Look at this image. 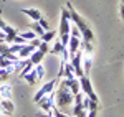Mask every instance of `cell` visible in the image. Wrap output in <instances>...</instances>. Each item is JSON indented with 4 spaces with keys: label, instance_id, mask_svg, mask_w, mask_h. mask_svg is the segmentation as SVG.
<instances>
[{
    "label": "cell",
    "instance_id": "obj_1",
    "mask_svg": "<svg viewBox=\"0 0 124 117\" xmlns=\"http://www.w3.org/2000/svg\"><path fill=\"white\" fill-rule=\"evenodd\" d=\"M73 102H75V94L71 92L66 79L63 78L61 83H58L56 88H55V106H56L61 112H65L66 116H71Z\"/></svg>",
    "mask_w": 124,
    "mask_h": 117
},
{
    "label": "cell",
    "instance_id": "obj_2",
    "mask_svg": "<svg viewBox=\"0 0 124 117\" xmlns=\"http://www.w3.org/2000/svg\"><path fill=\"white\" fill-rule=\"evenodd\" d=\"M66 8L70 12V18H71V23L73 25H76L79 31H81V35H83V40H88V41H93L94 40V35H93V30L89 28V25L86 23V20L78 13L76 10L73 8V5L71 3H66Z\"/></svg>",
    "mask_w": 124,
    "mask_h": 117
},
{
    "label": "cell",
    "instance_id": "obj_3",
    "mask_svg": "<svg viewBox=\"0 0 124 117\" xmlns=\"http://www.w3.org/2000/svg\"><path fill=\"white\" fill-rule=\"evenodd\" d=\"M70 64H71V68L75 71L76 78H81L85 74V71H83V51L81 49H78L76 53L70 55Z\"/></svg>",
    "mask_w": 124,
    "mask_h": 117
},
{
    "label": "cell",
    "instance_id": "obj_4",
    "mask_svg": "<svg viewBox=\"0 0 124 117\" xmlns=\"http://www.w3.org/2000/svg\"><path fill=\"white\" fill-rule=\"evenodd\" d=\"M79 88H81V92H83L85 96H88L89 99L99 102V99H98V96H96L94 89H93V86H91V81H89V78H88V74H83V76L79 78Z\"/></svg>",
    "mask_w": 124,
    "mask_h": 117
},
{
    "label": "cell",
    "instance_id": "obj_5",
    "mask_svg": "<svg viewBox=\"0 0 124 117\" xmlns=\"http://www.w3.org/2000/svg\"><path fill=\"white\" fill-rule=\"evenodd\" d=\"M46 53H48V43L46 41H41L38 48L30 55V58H28L30 63H31V64H38V63H41V59H43V56H45Z\"/></svg>",
    "mask_w": 124,
    "mask_h": 117
},
{
    "label": "cell",
    "instance_id": "obj_6",
    "mask_svg": "<svg viewBox=\"0 0 124 117\" xmlns=\"http://www.w3.org/2000/svg\"><path fill=\"white\" fill-rule=\"evenodd\" d=\"M56 84H58V79L48 81L46 84H45V86H43V88H41L38 92H37V94L33 96V102L37 104V102H38V101L43 97V96H46V94H50V92H53V91H55V88H56Z\"/></svg>",
    "mask_w": 124,
    "mask_h": 117
},
{
    "label": "cell",
    "instance_id": "obj_7",
    "mask_svg": "<svg viewBox=\"0 0 124 117\" xmlns=\"http://www.w3.org/2000/svg\"><path fill=\"white\" fill-rule=\"evenodd\" d=\"M37 104L40 106L41 112H50L51 107L55 106V91H53V92H50V94H46V96H43Z\"/></svg>",
    "mask_w": 124,
    "mask_h": 117
},
{
    "label": "cell",
    "instance_id": "obj_8",
    "mask_svg": "<svg viewBox=\"0 0 124 117\" xmlns=\"http://www.w3.org/2000/svg\"><path fill=\"white\" fill-rule=\"evenodd\" d=\"M71 18H70V12L68 8H63L61 10V21H60V35L63 33H70L71 30Z\"/></svg>",
    "mask_w": 124,
    "mask_h": 117
},
{
    "label": "cell",
    "instance_id": "obj_9",
    "mask_svg": "<svg viewBox=\"0 0 124 117\" xmlns=\"http://www.w3.org/2000/svg\"><path fill=\"white\" fill-rule=\"evenodd\" d=\"M0 110L5 114V116H12L13 110H15V106L10 99H0Z\"/></svg>",
    "mask_w": 124,
    "mask_h": 117
},
{
    "label": "cell",
    "instance_id": "obj_10",
    "mask_svg": "<svg viewBox=\"0 0 124 117\" xmlns=\"http://www.w3.org/2000/svg\"><path fill=\"white\" fill-rule=\"evenodd\" d=\"M0 30H2V31L5 33V41H7V43H13L15 36L18 35V30H17V28H12V27H8V25L2 27Z\"/></svg>",
    "mask_w": 124,
    "mask_h": 117
},
{
    "label": "cell",
    "instance_id": "obj_11",
    "mask_svg": "<svg viewBox=\"0 0 124 117\" xmlns=\"http://www.w3.org/2000/svg\"><path fill=\"white\" fill-rule=\"evenodd\" d=\"M33 51H35V48H33L30 43H25V45L20 48V51L17 53V56H18L20 59H28V58H30V55H31Z\"/></svg>",
    "mask_w": 124,
    "mask_h": 117
},
{
    "label": "cell",
    "instance_id": "obj_12",
    "mask_svg": "<svg viewBox=\"0 0 124 117\" xmlns=\"http://www.w3.org/2000/svg\"><path fill=\"white\" fill-rule=\"evenodd\" d=\"M79 45H81V38H78V36H70V43H68V51H70V55H73V53H76L78 49H79Z\"/></svg>",
    "mask_w": 124,
    "mask_h": 117
},
{
    "label": "cell",
    "instance_id": "obj_13",
    "mask_svg": "<svg viewBox=\"0 0 124 117\" xmlns=\"http://www.w3.org/2000/svg\"><path fill=\"white\" fill-rule=\"evenodd\" d=\"M0 97L2 99L12 97V86H10L8 83H0Z\"/></svg>",
    "mask_w": 124,
    "mask_h": 117
},
{
    "label": "cell",
    "instance_id": "obj_14",
    "mask_svg": "<svg viewBox=\"0 0 124 117\" xmlns=\"http://www.w3.org/2000/svg\"><path fill=\"white\" fill-rule=\"evenodd\" d=\"M22 12H23L25 15H28L33 21H38V20L43 17V15H41V12H40V10H37V8H23Z\"/></svg>",
    "mask_w": 124,
    "mask_h": 117
},
{
    "label": "cell",
    "instance_id": "obj_15",
    "mask_svg": "<svg viewBox=\"0 0 124 117\" xmlns=\"http://www.w3.org/2000/svg\"><path fill=\"white\" fill-rule=\"evenodd\" d=\"M79 49L83 51V55H93V51H94V48H93V43H91V41H88V40H83V38H81Z\"/></svg>",
    "mask_w": 124,
    "mask_h": 117
},
{
    "label": "cell",
    "instance_id": "obj_16",
    "mask_svg": "<svg viewBox=\"0 0 124 117\" xmlns=\"http://www.w3.org/2000/svg\"><path fill=\"white\" fill-rule=\"evenodd\" d=\"M83 107H85L86 110L98 109V107H99V102H98V101H93V99H89L88 96H83Z\"/></svg>",
    "mask_w": 124,
    "mask_h": 117
},
{
    "label": "cell",
    "instance_id": "obj_17",
    "mask_svg": "<svg viewBox=\"0 0 124 117\" xmlns=\"http://www.w3.org/2000/svg\"><path fill=\"white\" fill-rule=\"evenodd\" d=\"M23 78H25V81L28 83L30 86H33L35 83H38V78H37V69H35V66L30 69V71L25 74V76H23Z\"/></svg>",
    "mask_w": 124,
    "mask_h": 117
},
{
    "label": "cell",
    "instance_id": "obj_18",
    "mask_svg": "<svg viewBox=\"0 0 124 117\" xmlns=\"http://www.w3.org/2000/svg\"><path fill=\"white\" fill-rule=\"evenodd\" d=\"M68 86H70V89H71V92L76 96L78 92L81 91V88H79V78H73V79H66Z\"/></svg>",
    "mask_w": 124,
    "mask_h": 117
},
{
    "label": "cell",
    "instance_id": "obj_19",
    "mask_svg": "<svg viewBox=\"0 0 124 117\" xmlns=\"http://www.w3.org/2000/svg\"><path fill=\"white\" fill-rule=\"evenodd\" d=\"M55 36H56V31H55V30H46L40 38H41V41H46V43H48V41H51Z\"/></svg>",
    "mask_w": 124,
    "mask_h": 117
},
{
    "label": "cell",
    "instance_id": "obj_20",
    "mask_svg": "<svg viewBox=\"0 0 124 117\" xmlns=\"http://www.w3.org/2000/svg\"><path fill=\"white\" fill-rule=\"evenodd\" d=\"M89 69H91V55H88L86 58L83 55V71H85V74L89 73Z\"/></svg>",
    "mask_w": 124,
    "mask_h": 117
},
{
    "label": "cell",
    "instance_id": "obj_21",
    "mask_svg": "<svg viewBox=\"0 0 124 117\" xmlns=\"http://www.w3.org/2000/svg\"><path fill=\"white\" fill-rule=\"evenodd\" d=\"M18 35L23 40H27V41H31L33 38H37V33H35L33 30H30V31H22V33H18Z\"/></svg>",
    "mask_w": 124,
    "mask_h": 117
},
{
    "label": "cell",
    "instance_id": "obj_22",
    "mask_svg": "<svg viewBox=\"0 0 124 117\" xmlns=\"http://www.w3.org/2000/svg\"><path fill=\"white\" fill-rule=\"evenodd\" d=\"M63 48H65V46L61 45V41H55V45H53V48L50 49V53H51V55H60Z\"/></svg>",
    "mask_w": 124,
    "mask_h": 117
},
{
    "label": "cell",
    "instance_id": "obj_23",
    "mask_svg": "<svg viewBox=\"0 0 124 117\" xmlns=\"http://www.w3.org/2000/svg\"><path fill=\"white\" fill-rule=\"evenodd\" d=\"M35 69H37V78L40 79H43V76H45V68L41 66V63H38V64H35Z\"/></svg>",
    "mask_w": 124,
    "mask_h": 117
},
{
    "label": "cell",
    "instance_id": "obj_24",
    "mask_svg": "<svg viewBox=\"0 0 124 117\" xmlns=\"http://www.w3.org/2000/svg\"><path fill=\"white\" fill-rule=\"evenodd\" d=\"M31 30H33V31H35V33L38 35V36H41V35L45 33V30H43L41 27H40V23H38V21H35V23L31 25Z\"/></svg>",
    "mask_w": 124,
    "mask_h": 117
},
{
    "label": "cell",
    "instance_id": "obj_25",
    "mask_svg": "<svg viewBox=\"0 0 124 117\" xmlns=\"http://www.w3.org/2000/svg\"><path fill=\"white\" fill-rule=\"evenodd\" d=\"M70 35H71V36H78V38H83V35H81V31H79V28H78L76 25H71Z\"/></svg>",
    "mask_w": 124,
    "mask_h": 117
},
{
    "label": "cell",
    "instance_id": "obj_26",
    "mask_svg": "<svg viewBox=\"0 0 124 117\" xmlns=\"http://www.w3.org/2000/svg\"><path fill=\"white\" fill-rule=\"evenodd\" d=\"M70 33H63V35H60V41H61V45L63 46H68V43H70Z\"/></svg>",
    "mask_w": 124,
    "mask_h": 117
},
{
    "label": "cell",
    "instance_id": "obj_27",
    "mask_svg": "<svg viewBox=\"0 0 124 117\" xmlns=\"http://www.w3.org/2000/svg\"><path fill=\"white\" fill-rule=\"evenodd\" d=\"M38 23H40V27L45 30V31H46V30H50V23H48V20H46V18H43V17H41V18L38 20Z\"/></svg>",
    "mask_w": 124,
    "mask_h": 117
},
{
    "label": "cell",
    "instance_id": "obj_28",
    "mask_svg": "<svg viewBox=\"0 0 124 117\" xmlns=\"http://www.w3.org/2000/svg\"><path fill=\"white\" fill-rule=\"evenodd\" d=\"M96 116H98V109H91V110H88L86 117H96Z\"/></svg>",
    "mask_w": 124,
    "mask_h": 117
},
{
    "label": "cell",
    "instance_id": "obj_29",
    "mask_svg": "<svg viewBox=\"0 0 124 117\" xmlns=\"http://www.w3.org/2000/svg\"><path fill=\"white\" fill-rule=\"evenodd\" d=\"M0 40H3V41H5V33H3L2 30H0Z\"/></svg>",
    "mask_w": 124,
    "mask_h": 117
},
{
    "label": "cell",
    "instance_id": "obj_30",
    "mask_svg": "<svg viewBox=\"0 0 124 117\" xmlns=\"http://www.w3.org/2000/svg\"><path fill=\"white\" fill-rule=\"evenodd\" d=\"M121 15H123V18H124V5L121 3Z\"/></svg>",
    "mask_w": 124,
    "mask_h": 117
},
{
    "label": "cell",
    "instance_id": "obj_31",
    "mask_svg": "<svg viewBox=\"0 0 124 117\" xmlns=\"http://www.w3.org/2000/svg\"><path fill=\"white\" fill-rule=\"evenodd\" d=\"M121 3H123V5H124V0H121Z\"/></svg>",
    "mask_w": 124,
    "mask_h": 117
},
{
    "label": "cell",
    "instance_id": "obj_32",
    "mask_svg": "<svg viewBox=\"0 0 124 117\" xmlns=\"http://www.w3.org/2000/svg\"><path fill=\"white\" fill-rule=\"evenodd\" d=\"M68 117H75V116H68Z\"/></svg>",
    "mask_w": 124,
    "mask_h": 117
},
{
    "label": "cell",
    "instance_id": "obj_33",
    "mask_svg": "<svg viewBox=\"0 0 124 117\" xmlns=\"http://www.w3.org/2000/svg\"><path fill=\"white\" fill-rule=\"evenodd\" d=\"M123 20H124V18H123Z\"/></svg>",
    "mask_w": 124,
    "mask_h": 117
}]
</instances>
